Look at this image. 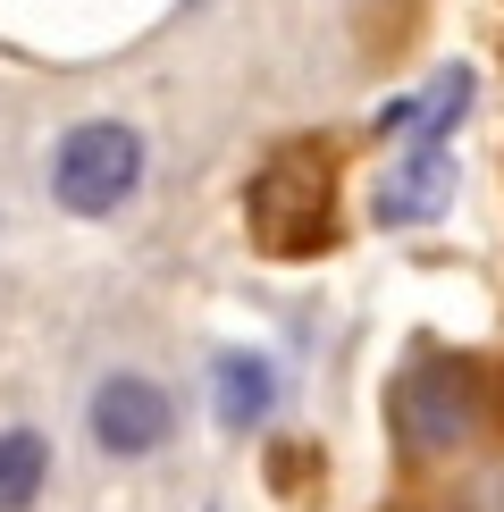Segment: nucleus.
<instances>
[{
  "label": "nucleus",
  "mask_w": 504,
  "mask_h": 512,
  "mask_svg": "<svg viewBox=\"0 0 504 512\" xmlns=\"http://www.w3.org/2000/svg\"><path fill=\"white\" fill-rule=\"evenodd\" d=\"M135 185H143V143H135V126L84 118V126L59 135V152H51V194H59V210H76V219H110Z\"/></svg>",
  "instance_id": "1"
},
{
  "label": "nucleus",
  "mask_w": 504,
  "mask_h": 512,
  "mask_svg": "<svg viewBox=\"0 0 504 512\" xmlns=\"http://www.w3.org/2000/svg\"><path fill=\"white\" fill-rule=\"evenodd\" d=\"M252 236H261L269 252H311L328 244V152H311V143H286L278 160L252 177Z\"/></svg>",
  "instance_id": "2"
},
{
  "label": "nucleus",
  "mask_w": 504,
  "mask_h": 512,
  "mask_svg": "<svg viewBox=\"0 0 504 512\" xmlns=\"http://www.w3.org/2000/svg\"><path fill=\"white\" fill-rule=\"evenodd\" d=\"M471 420H479V403H471V378H462L454 361H412L404 370V387H395V437H404L420 462L454 454V445L471 437Z\"/></svg>",
  "instance_id": "3"
},
{
  "label": "nucleus",
  "mask_w": 504,
  "mask_h": 512,
  "mask_svg": "<svg viewBox=\"0 0 504 512\" xmlns=\"http://www.w3.org/2000/svg\"><path fill=\"white\" fill-rule=\"evenodd\" d=\"M168 429H177V403H168L152 378H101L93 387V445L110 462H143V454H160Z\"/></svg>",
  "instance_id": "4"
},
{
  "label": "nucleus",
  "mask_w": 504,
  "mask_h": 512,
  "mask_svg": "<svg viewBox=\"0 0 504 512\" xmlns=\"http://www.w3.org/2000/svg\"><path fill=\"white\" fill-rule=\"evenodd\" d=\"M454 202V152H437V143H404V160L378 177V227H420L437 219V210Z\"/></svg>",
  "instance_id": "5"
},
{
  "label": "nucleus",
  "mask_w": 504,
  "mask_h": 512,
  "mask_svg": "<svg viewBox=\"0 0 504 512\" xmlns=\"http://www.w3.org/2000/svg\"><path fill=\"white\" fill-rule=\"evenodd\" d=\"M210 412H219V429H227V437H252L269 412H278V370H269L261 353L227 345L219 361H210Z\"/></svg>",
  "instance_id": "6"
},
{
  "label": "nucleus",
  "mask_w": 504,
  "mask_h": 512,
  "mask_svg": "<svg viewBox=\"0 0 504 512\" xmlns=\"http://www.w3.org/2000/svg\"><path fill=\"white\" fill-rule=\"evenodd\" d=\"M471 93H479V76H471V68H446V76H429V93H404V101H387V110H378V135L437 143V152H446V135L462 126Z\"/></svg>",
  "instance_id": "7"
},
{
  "label": "nucleus",
  "mask_w": 504,
  "mask_h": 512,
  "mask_svg": "<svg viewBox=\"0 0 504 512\" xmlns=\"http://www.w3.org/2000/svg\"><path fill=\"white\" fill-rule=\"evenodd\" d=\"M42 487H51V445L34 429H0V512H34Z\"/></svg>",
  "instance_id": "8"
}]
</instances>
